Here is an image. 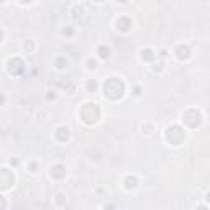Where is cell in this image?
Masks as SVG:
<instances>
[{"label":"cell","mask_w":210,"mask_h":210,"mask_svg":"<svg viewBox=\"0 0 210 210\" xmlns=\"http://www.w3.org/2000/svg\"><path fill=\"white\" fill-rule=\"evenodd\" d=\"M132 20H128L127 17H122L117 20V28L122 30V31H128V30H132Z\"/></svg>","instance_id":"obj_1"},{"label":"cell","mask_w":210,"mask_h":210,"mask_svg":"<svg viewBox=\"0 0 210 210\" xmlns=\"http://www.w3.org/2000/svg\"><path fill=\"white\" fill-rule=\"evenodd\" d=\"M176 53H177V56L181 59H189L190 58V49L187 48V46H184V45H181L179 48L176 49Z\"/></svg>","instance_id":"obj_2"},{"label":"cell","mask_w":210,"mask_h":210,"mask_svg":"<svg viewBox=\"0 0 210 210\" xmlns=\"http://www.w3.org/2000/svg\"><path fill=\"white\" fill-rule=\"evenodd\" d=\"M97 54H99V58H102V59H107V58H110V48L108 46H99L97 48Z\"/></svg>","instance_id":"obj_3"},{"label":"cell","mask_w":210,"mask_h":210,"mask_svg":"<svg viewBox=\"0 0 210 210\" xmlns=\"http://www.w3.org/2000/svg\"><path fill=\"white\" fill-rule=\"evenodd\" d=\"M67 64H69V61H67L66 58H58L56 59V67H58V69H64V67H67Z\"/></svg>","instance_id":"obj_4"},{"label":"cell","mask_w":210,"mask_h":210,"mask_svg":"<svg viewBox=\"0 0 210 210\" xmlns=\"http://www.w3.org/2000/svg\"><path fill=\"white\" fill-rule=\"evenodd\" d=\"M87 69L89 71H94V69H97V62L94 61V59H87Z\"/></svg>","instance_id":"obj_5"},{"label":"cell","mask_w":210,"mask_h":210,"mask_svg":"<svg viewBox=\"0 0 210 210\" xmlns=\"http://www.w3.org/2000/svg\"><path fill=\"white\" fill-rule=\"evenodd\" d=\"M62 35H64V36H72V35H74V30L72 28H64L62 30Z\"/></svg>","instance_id":"obj_6"},{"label":"cell","mask_w":210,"mask_h":210,"mask_svg":"<svg viewBox=\"0 0 210 210\" xmlns=\"http://www.w3.org/2000/svg\"><path fill=\"white\" fill-rule=\"evenodd\" d=\"M87 89H89V91L92 89V92H94L95 89H97V82H95V81H92V82L89 81V82H87Z\"/></svg>","instance_id":"obj_7"},{"label":"cell","mask_w":210,"mask_h":210,"mask_svg":"<svg viewBox=\"0 0 210 210\" xmlns=\"http://www.w3.org/2000/svg\"><path fill=\"white\" fill-rule=\"evenodd\" d=\"M133 91H135V92H133V94H135L136 97H140V95H141V89H140V87H135Z\"/></svg>","instance_id":"obj_8"},{"label":"cell","mask_w":210,"mask_h":210,"mask_svg":"<svg viewBox=\"0 0 210 210\" xmlns=\"http://www.w3.org/2000/svg\"><path fill=\"white\" fill-rule=\"evenodd\" d=\"M161 56H163V58H166V56H168V51L163 49V51H161Z\"/></svg>","instance_id":"obj_9"},{"label":"cell","mask_w":210,"mask_h":210,"mask_svg":"<svg viewBox=\"0 0 210 210\" xmlns=\"http://www.w3.org/2000/svg\"><path fill=\"white\" fill-rule=\"evenodd\" d=\"M117 2H120V4H127L128 0H117Z\"/></svg>","instance_id":"obj_10"},{"label":"cell","mask_w":210,"mask_h":210,"mask_svg":"<svg viewBox=\"0 0 210 210\" xmlns=\"http://www.w3.org/2000/svg\"><path fill=\"white\" fill-rule=\"evenodd\" d=\"M95 2H103V0H95Z\"/></svg>","instance_id":"obj_11"}]
</instances>
